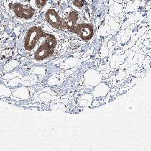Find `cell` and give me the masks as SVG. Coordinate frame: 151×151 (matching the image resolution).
<instances>
[{"label":"cell","instance_id":"6da1fadb","mask_svg":"<svg viewBox=\"0 0 151 151\" xmlns=\"http://www.w3.org/2000/svg\"><path fill=\"white\" fill-rule=\"evenodd\" d=\"M42 35V31L40 28L37 27L31 28L27 34L25 40V47L27 50H31Z\"/></svg>","mask_w":151,"mask_h":151},{"label":"cell","instance_id":"ba28073f","mask_svg":"<svg viewBox=\"0 0 151 151\" xmlns=\"http://www.w3.org/2000/svg\"><path fill=\"white\" fill-rule=\"evenodd\" d=\"M74 4L76 6L79 7H81L82 6V3L81 1H74Z\"/></svg>","mask_w":151,"mask_h":151},{"label":"cell","instance_id":"5b68a950","mask_svg":"<svg viewBox=\"0 0 151 151\" xmlns=\"http://www.w3.org/2000/svg\"><path fill=\"white\" fill-rule=\"evenodd\" d=\"M14 9L16 14L19 17H24L26 18H29L32 17L33 14V12L32 9H24L20 5H15Z\"/></svg>","mask_w":151,"mask_h":151},{"label":"cell","instance_id":"7a4b0ae2","mask_svg":"<svg viewBox=\"0 0 151 151\" xmlns=\"http://www.w3.org/2000/svg\"><path fill=\"white\" fill-rule=\"evenodd\" d=\"M71 29L85 40H90L93 35V27L88 24L74 25Z\"/></svg>","mask_w":151,"mask_h":151},{"label":"cell","instance_id":"277c9868","mask_svg":"<svg viewBox=\"0 0 151 151\" xmlns=\"http://www.w3.org/2000/svg\"><path fill=\"white\" fill-rule=\"evenodd\" d=\"M52 49H50L44 44L42 45L38 50H37L35 54V58L37 60H42L47 58L49 55L52 54L53 52Z\"/></svg>","mask_w":151,"mask_h":151},{"label":"cell","instance_id":"52a82bcc","mask_svg":"<svg viewBox=\"0 0 151 151\" xmlns=\"http://www.w3.org/2000/svg\"><path fill=\"white\" fill-rule=\"evenodd\" d=\"M45 3V0H36V4L39 7H42Z\"/></svg>","mask_w":151,"mask_h":151},{"label":"cell","instance_id":"8992f818","mask_svg":"<svg viewBox=\"0 0 151 151\" xmlns=\"http://www.w3.org/2000/svg\"><path fill=\"white\" fill-rule=\"evenodd\" d=\"M69 18H70L71 21L75 22L78 19V14L76 13V12H71L70 14Z\"/></svg>","mask_w":151,"mask_h":151},{"label":"cell","instance_id":"3957f363","mask_svg":"<svg viewBox=\"0 0 151 151\" xmlns=\"http://www.w3.org/2000/svg\"><path fill=\"white\" fill-rule=\"evenodd\" d=\"M47 21L56 29H59L62 26V22L56 12L53 10H50L46 14Z\"/></svg>","mask_w":151,"mask_h":151}]
</instances>
